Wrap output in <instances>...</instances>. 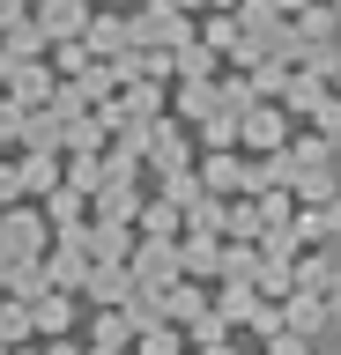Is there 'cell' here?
I'll return each instance as SVG.
<instances>
[{"instance_id": "cell-1", "label": "cell", "mask_w": 341, "mask_h": 355, "mask_svg": "<svg viewBox=\"0 0 341 355\" xmlns=\"http://www.w3.org/2000/svg\"><path fill=\"white\" fill-rule=\"evenodd\" d=\"M290 133H297V119L274 96H252L245 111H238V148L245 155H274V148H290Z\"/></svg>"}, {"instance_id": "cell-2", "label": "cell", "mask_w": 341, "mask_h": 355, "mask_svg": "<svg viewBox=\"0 0 341 355\" xmlns=\"http://www.w3.org/2000/svg\"><path fill=\"white\" fill-rule=\"evenodd\" d=\"M126 44L178 52V44H193V15H185V8H126Z\"/></svg>"}, {"instance_id": "cell-3", "label": "cell", "mask_w": 341, "mask_h": 355, "mask_svg": "<svg viewBox=\"0 0 341 355\" xmlns=\"http://www.w3.org/2000/svg\"><path fill=\"white\" fill-rule=\"evenodd\" d=\"M45 244H52V222L38 215L30 200H8V207H0V252H8V259H38Z\"/></svg>"}, {"instance_id": "cell-4", "label": "cell", "mask_w": 341, "mask_h": 355, "mask_svg": "<svg viewBox=\"0 0 341 355\" xmlns=\"http://www.w3.org/2000/svg\"><path fill=\"white\" fill-rule=\"evenodd\" d=\"M38 266H45V288H82V274H90V252H82V222L74 230H52V244L38 252Z\"/></svg>"}, {"instance_id": "cell-5", "label": "cell", "mask_w": 341, "mask_h": 355, "mask_svg": "<svg viewBox=\"0 0 341 355\" xmlns=\"http://www.w3.org/2000/svg\"><path fill=\"white\" fill-rule=\"evenodd\" d=\"M193 178H201V193H215V200H245L252 193V155L245 148H208V163H193Z\"/></svg>"}, {"instance_id": "cell-6", "label": "cell", "mask_w": 341, "mask_h": 355, "mask_svg": "<svg viewBox=\"0 0 341 355\" xmlns=\"http://www.w3.org/2000/svg\"><path fill=\"white\" fill-rule=\"evenodd\" d=\"M126 274H134L141 288H163V282H178V237H141V230H134Z\"/></svg>"}, {"instance_id": "cell-7", "label": "cell", "mask_w": 341, "mask_h": 355, "mask_svg": "<svg viewBox=\"0 0 341 355\" xmlns=\"http://www.w3.org/2000/svg\"><path fill=\"white\" fill-rule=\"evenodd\" d=\"M134 274H126V266H112V259H90V274H82V288H74V296H82V311H119L126 304V296H134Z\"/></svg>"}, {"instance_id": "cell-8", "label": "cell", "mask_w": 341, "mask_h": 355, "mask_svg": "<svg viewBox=\"0 0 341 355\" xmlns=\"http://www.w3.org/2000/svg\"><path fill=\"white\" fill-rule=\"evenodd\" d=\"M82 44H90V60H126L134 44H126V8H90V22H82Z\"/></svg>"}, {"instance_id": "cell-9", "label": "cell", "mask_w": 341, "mask_h": 355, "mask_svg": "<svg viewBox=\"0 0 341 355\" xmlns=\"http://www.w3.org/2000/svg\"><path fill=\"white\" fill-rule=\"evenodd\" d=\"M74 318H82V296H67V288H45V296H30V333L60 340V333H74Z\"/></svg>"}, {"instance_id": "cell-10", "label": "cell", "mask_w": 341, "mask_h": 355, "mask_svg": "<svg viewBox=\"0 0 341 355\" xmlns=\"http://www.w3.org/2000/svg\"><path fill=\"white\" fill-rule=\"evenodd\" d=\"M290 237H297V244H341V193L297 207V215H290Z\"/></svg>"}, {"instance_id": "cell-11", "label": "cell", "mask_w": 341, "mask_h": 355, "mask_svg": "<svg viewBox=\"0 0 341 355\" xmlns=\"http://www.w3.org/2000/svg\"><path fill=\"white\" fill-rule=\"evenodd\" d=\"M30 22L45 30V44L82 37V22H90V0H30Z\"/></svg>"}, {"instance_id": "cell-12", "label": "cell", "mask_w": 341, "mask_h": 355, "mask_svg": "<svg viewBox=\"0 0 341 355\" xmlns=\"http://www.w3.org/2000/svg\"><path fill=\"white\" fill-rule=\"evenodd\" d=\"M15 141H23L30 155H60V148H67V126H60V111H52V104H30L23 126H15Z\"/></svg>"}, {"instance_id": "cell-13", "label": "cell", "mask_w": 341, "mask_h": 355, "mask_svg": "<svg viewBox=\"0 0 341 355\" xmlns=\"http://www.w3.org/2000/svg\"><path fill=\"white\" fill-rule=\"evenodd\" d=\"M215 111H223L215 74H208V82H171V119H185V133L201 126V119H215Z\"/></svg>"}, {"instance_id": "cell-14", "label": "cell", "mask_w": 341, "mask_h": 355, "mask_svg": "<svg viewBox=\"0 0 341 355\" xmlns=\"http://www.w3.org/2000/svg\"><path fill=\"white\" fill-rule=\"evenodd\" d=\"M245 215H252V244L260 237H274V230H290V215H297V200L274 185V193H245Z\"/></svg>"}, {"instance_id": "cell-15", "label": "cell", "mask_w": 341, "mask_h": 355, "mask_svg": "<svg viewBox=\"0 0 341 355\" xmlns=\"http://www.w3.org/2000/svg\"><path fill=\"white\" fill-rule=\"evenodd\" d=\"M178 274L208 288L215 274H223V237H178Z\"/></svg>"}, {"instance_id": "cell-16", "label": "cell", "mask_w": 341, "mask_h": 355, "mask_svg": "<svg viewBox=\"0 0 341 355\" xmlns=\"http://www.w3.org/2000/svg\"><path fill=\"white\" fill-rule=\"evenodd\" d=\"M119 111H126V119H163V111H171V82H149V74L119 82Z\"/></svg>"}, {"instance_id": "cell-17", "label": "cell", "mask_w": 341, "mask_h": 355, "mask_svg": "<svg viewBox=\"0 0 341 355\" xmlns=\"http://www.w3.org/2000/svg\"><path fill=\"white\" fill-rule=\"evenodd\" d=\"M82 252H90V259L126 266V252H134V230H126V222H82Z\"/></svg>"}, {"instance_id": "cell-18", "label": "cell", "mask_w": 341, "mask_h": 355, "mask_svg": "<svg viewBox=\"0 0 341 355\" xmlns=\"http://www.w3.org/2000/svg\"><path fill=\"white\" fill-rule=\"evenodd\" d=\"M134 230H141V237H185V207H178V200H163V193H149V200H141V215H134Z\"/></svg>"}, {"instance_id": "cell-19", "label": "cell", "mask_w": 341, "mask_h": 355, "mask_svg": "<svg viewBox=\"0 0 341 355\" xmlns=\"http://www.w3.org/2000/svg\"><path fill=\"white\" fill-rule=\"evenodd\" d=\"M230 15H238V30H245L252 44H267V52H274V37H282V30H290V15H274L267 0H238V8H230Z\"/></svg>"}, {"instance_id": "cell-20", "label": "cell", "mask_w": 341, "mask_h": 355, "mask_svg": "<svg viewBox=\"0 0 341 355\" xmlns=\"http://www.w3.org/2000/svg\"><path fill=\"white\" fill-rule=\"evenodd\" d=\"M282 155H290L297 171H326V163H334V133H312V126H297Z\"/></svg>"}, {"instance_id": "cell-21", "label": "cell", "mask_w": 341, "mask_h": 355, "mask_svg": "<svg viewBox=\"0 0 341 355\" xmlns=\"http://www.w3.org/2000/svg\"><path fill=\"white\" fill-rule=\"evenodd\" d=\"M326 318H334V311H326V296H297V288L282 296V326H290V333H304V340H312Z\"/></svg>"}, {"instance_id": "cell-22", "label": "cell", "mask_w": 341, "mask_h": 355, "mask_svg": "<svg viewBox=\"0 0 341 355\" xmlns=\"http://www.w3.org/2000/svg\"><path fill=\"white\" fill-rule=\"evenodd\" d=\"M38 215H45L52 230H74V222H90V193H74V185H52Z\"/></svg>"}, {"instance_id": "cell-23", "label": "cell", "mask_w": 341, "mask_h": 355, "mask_svg": "<svg viewBox=\"0 0 341 355\" xmlns=\"http://www.w3.org/2000/svg\"><path fill=\"white\" fill-rule=\"evenodd\" d=\"M223 222H230V200H215V193L185 200V237H223Z\"/></svg>"}, {"instance_id": "cell-24", "label": "cell", "mask_w": 341, "mask_h": 355, "mask_svg": "<svg viewBox=\"0 0 341 355\" xmlns=\"http://www.w3.org/2000/svg\"><path fill=\"white\" fill-rule=\"evenodd\" d=\"M193 37H201L208 52H215V60H230V52H238V37H245V30H238V15H230V8H208V22H201V30H193Z\"/></svg>"}, {"instance_id": "cell-25", "label": "cell", "mask_w": 341, "mask_h": 355, "mask_svg": "<svg viewBox=\"0 0 341 355\" xmlns=\"http://www.w3.org/2000/svg\"><path fill=\"white\" fill-rule=\"evenodd\" d=\"M0 296H15V304L45 296V266H38V259H8V274H0Z\"/></svg>"}, {"instance_id": "cell-26", "label": "cell", "mask_w": 341, "mask_h": 355, "mask_svg": "<svg viewBox=\"0 0 341 355\" xmlns=\"http://www.w3.org/2000/svg\"><path fill=\"white\" fill-rule=\"evenodd\" d=\"M178 333H185V348H208V340H230L238 326H230V318H223L215 304H201V311H193V318H185Z\"/></svg>"}, {"instance_id": "cell-27", "label": "cell", "mask_w": 341, "mask_h": 355, "mask_svg": "<svg viewBox=\"0 0 341 355\" xmlns=\"http://www.w3.org/2000/svg\"><path fill=\"white\" fill-rule=\"evenodd\" d=\"M90 348H134L126 311H90Z\"/></svg>"}, {"instance_id": "cell-28", "label": "cell", "mask_w": 341, "mask_h": 355, "mask_svg": "<svg viewBox=\"0 0 341 355\" xmlns=\"http://www.w3.org/2000/svg\"><path fill=\"white\" fill-rule=\"evenodd\" d=\"M334 193H341V185H334V163H326V171H297V178H290V200H297V207L334 200Z\"/></svg>"}, {"instance_id": "cell-29", "label": "cell", "mask_w": 341, "mask_h": 355, "mask_svg": "<svg viewBox=\"0 0 341 355\" xmlns=\"http://www.w3.org/2000/svg\"><path fill=\"white\" fill-rule=\"evenodd\" d=\"M334 8H326V0H304V8H297V15H290V30H297V37H334Z\"/></svg>"}, {"instance_id": "cell-30", "label": "cell", "mask_w": 341, "mask_h": 355, "mask_svg": "<svg viewBox=\"0 0 341 355\" xmlns=\"http://www.w3.org/2000/svg\"><path fill=\"white\" fill-rule=\"evenodd\" d=\"M171 60H178V74H171V82H208V74H215V52H208L201 37H193V44H178Z\"/></svg>"}, {"instance_id": "cell-31", "label": "cell", "mask_w": 341, "mask_h": 355, "mask_svg": "<svg viewBox=\"0 0 341 355\" xmlns=\"http://www.w3.org/2000/svg\"><path fill=\"white\" fill-rule=\"evenodd\" d=\"M126 355H185V333L178 326H149V333H134Z\"/></svg>"}, {"instance_id": "cell-32", "label": "cell", "mask_w": 341, "mask_h": 355, "mask_svg": "<svg viewBox=\"0 0 341 355\" xmlns=\"http://www.w3.org/2000/svg\"><path fill=\"white\" fill-rule=\"evenodd\" d=\"M193 141H201V148H238V111H215V119H201V126H193Z\"/></svg>"}, {"instance_id": "cell-33", "label": "cell", "mask_w": 341, "mask_h": 355, "mask_svg": "<svg viewBox=\"0 0 341 355\" xmlns=\"http://www.w3.org/2000/svg\"><path fill=\"white\" fill-rule=\"evenodd\" d=\"M0 340H8V348H23V340H30V304L0 296Z\"/></svg>"}, {"instance_id": "cell-34", "label": "cell", "mask_w": 341, "mask_h": 355, "mask_svg": "<svg viewBox=\"0 0 341 355\" xmlns=\"http://www.w3.org/2000/svg\"><path fill=\"white\" fill-rule=\"evenodd\" d=\"M238 326H245L252 340H267V333H282V304H267V296H252V311L238 318Z\"/></svg>"}, {"instance_id": "cell-35", "label": "cell", "mask_w": 341, "mask_h": 355, "mask_svg": "<svg viewBox=\"0 0 341 355\" xmlns=\"http://www.w3.org/2000/svg\"><path fill=\"white\" fill-rule=\"evenodd\" d=\"M156 193L185 207V200H201V178H193V171H171V178H156Z\"/></svg>"}, {"instance_id": "cell-36", "label": "cell", "mask_w": 341, "mask_h": 355, "mask_svg": "<svg viewBox=\"0 0 341 355\" xmlns=\"http://www.w3.org/2000/svg\"><path fill=\"white\" fill-rule=\"evenodd\" d=\"M260 348H267V355H312V340H304V333H290V326H282V333H267Z\"/></svg>"}, {"instance_id": "cell-37", "label": "cell", "mask_w": 341, "mask_h": 355, "mask_svg": "<svg viewBox=\"0 0 341 355\" xmlns=\"http://www.w3.org/2000/svg\"><path fill=\"white\" fill-rule=\"evenodd\" d=\"M38 355H90V348H74V333H60V340H45Z\"/></svg>"}, {"instance_id": "cell-38", "label": "cell", "mask_w": 341, "mask_h": 355, "mask_svg": "<svg viewBox=\"0 0 341 355\" xmlns=\"http://www.w3.org/2000/svg\"><path fill=\"white\" fill-rule=\"evenodd\" d=\"M30 15V0H0V30H8V22H23Z\"/></svg>"}, {"instance_id": "cell-39", "label": "cell", "mask_w": 341, "mask_h": 355, "mask_svg": "<svg viewBox=\"0 0 341 355\" xmlns=\"http://www.w3.org/2000/svg\"><path fill=\"white\" fill-rule=\"evenodd\" d=\"M326 311H341V252H334V282H326Z\"/></svg>"}, {"instance_id": "cell-40", "label": "cell", "mask_w": 341, "mask_h": 355, "mask_svg": "<svg viewBox=\"0 0 341 355\" xmlns=\"http://www.w3.org/2000/svg\"><path fill=\"white\" fill-rule=\"evenodd\" d=\"M185 355H245V348H230V340H208V348H185Z\"/></svg>"}, {"instance_id": "cell-41", "label": "cell", "mask_w": 341, "mask_h": 355, "mask_svg": "<svg viewBox=\"0 0 341 355\" xmlns=\"http://www.w3.org/2000/svg\"><path fill=\"white\" fill-rule=\"evenodd\" d=\"M267 8H274V15H297V8H304V0H267Z\"/></svg>"}, {"instance_id": "cell-42", "label": "cell", "mask_w": 341, "mask_h": 355, "mask_svg": "<svg viewBox=\"0 0 341 355\" xmlns=\"http://www.w3.org/2000/svg\"><path fill=\"white\" fill-rule=\"evenodd\" d=\"M208 8H238V0H201V15H208Z\"/></svg>"}, {"instance_id": "cell-43", "label": "cell", "mask_w": 341, "mask_h": 355, "mask_svg": "<svg viewBox=\"0 0 341 355\" xmlns=\"http://www.w3.org/2000/svg\"><path fill=\"white\" fill-rule=\"evenodd\" d=\"M8 355H38V348H8Z\"/></svg>"}, {"instance_id": "cell-44", "label": "cell", "mask_w": 341, "mask_h": 355, "mask_svg": "<svg viewBox=\"0 0 341 355\" xmlns=\"http://www.w3.org/2000/svg\"><path fill=\"white\" fill-rule=\"evenodd\" d=\"M0 274H8V252H0Z\"/></svg>"}, {"instance_id": "cell-45", "label": "cell", "mask_w": 341, "mask_h": 355, "mask_svg": "<svg viewBox=\"0 0 341 355\" xmlns=\"http://www.w3.org/2000/svg\"><path fill=\"white\" fill-rule=\"evenodd\" d=\"M326 8H334V15H341V0H326Z\"/></svg>"}, {"instance_id": "cell-46", "label": "cell", "mask_w": 341, "mask_h": 355, "mask_svg": "<svg viewBox=\"0 0 341 355\" xmlns=\"http://www.w3.org/2000/svg\"><path fill=\"white\" fill-rule=\"evenodd\" d=\"M90 8H104V0H90Z\"/></svg>"}, {"instance_id": "cell-47", "label": "cell", "mask_w": 341, "mask_h": 355, "mask_svg": "<svg viewBox=\"0 0 341 355\" xmlns=\"http://www.w3.org/2000/svg\"><path fill=\"white\" fill-rule=\"evenodd\" d=\"M260 355H267V348H260Z\"/></svg>"}]
</instances>
